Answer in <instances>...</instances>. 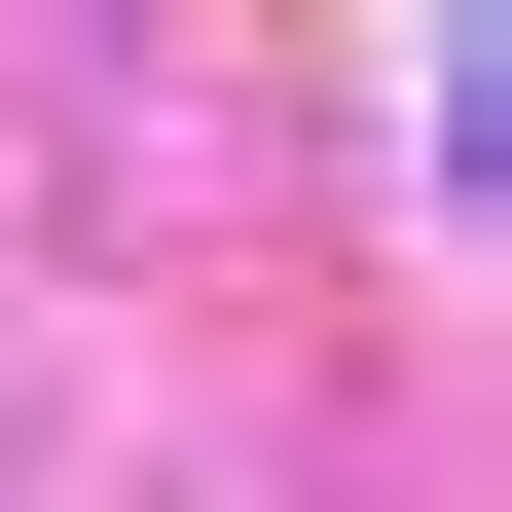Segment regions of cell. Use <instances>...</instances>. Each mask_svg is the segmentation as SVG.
<instances>
[]
</instances>
